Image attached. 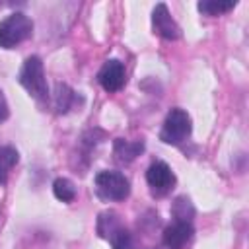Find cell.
<instances>
[{"label":"cell","mask_w":249,"mask_h":249,"mask_svg":"<svg viewBox=\"0 0 249 249\" xmlns=\"http://www.w3.org/2000/svg\"><path fill=\"white\" fill-rule=\"evenodd\" d=\"M233 8H235V2H214V0L198 2V10L206 16H220V14H226Z\"/></svg>","instance_id":"obj_15"},{"label":"cell","mask_w":249,"mask_h":249,"mask_svg":"<svg viewBox=\"0 0 249 249\" xmlns=\"http://www.w3.org/2000/svg\"><path fill=\"white\" fill-rule=\"evenodd\" d=\"M53 193H54V196H56L58 200H62V202H72V200L76 198V187H74V183H72L70 179H66V177H58V179L53 183Z\"/></svg>","instance_id":"obj_14"},{"label":"cell","mask_w":249,"mask_h":249,"mask_svg":"<svg viewBox=\"0 0 249 249\" xmlns=\"http://www.w3.org/2000/svg\"><path fill=\"white\" fill-rule=\"evenodd\" d=\"M19 84L25 88V91L35 99H47L49 97V86L45 78V68L39 56L25 58L21 70H19Z\"/></svg>","instance_id":"obj_2"},{"label":"cell","mask_w":249,"mask_h":249,"mask_svg":"<svg viewBox=\"0 0 249 249\" xmlns=\"http://www.w3.org/2000/svg\"><path fill=\"white\" fill-rule=\"evenodd\" d=\"M152 25H154V31L167 39V41H175L181 37V27L177 25V21L171 18L169 10L165 4H158L152 12Z\"/></svg>","instance_id":"obj_6"},{"label":"cell","mask_w":249,"mask_h":249,"mask_svg":"<svg viewBox=\"0 0 249 249\" xmlns=\"http://www.w3.org/2000/svg\"><path fill=\"white\" fill-rule=\"evenodd\" d=\"M95 191L103 200H124L130 195V183L119 171H99L95 175Z\"/></svg>","instance_id":"obj_3"},{"label":"cell","mask_w":249,"mask_h":249,"mask_svg":"<svg viewBox=\"0 0 249 249\" xmlns=\"http://www.w3.org/2000/svg\"><path fill=\"white\" fill-rule=\"evenodd\" d=\"M123 226H121V222H119V216L115 214V212H103L101 216H99V220H97V231H99V235L101 237H105V239H111L119 230H121Z\"/></svg>","instance_id":"obj_10"},{"label":"cell","mask_w":249,"mask_h":249,"mask_svg":"<svg viewBox=\"0 0 249 249\" xmlns=\"http://www.w3.org/2000/svg\"><path fill=\"white\" fill-rule=\"evenodd\" d=\"M109 241L113 243V249H136V245H134L130 233H128L124 228H121Z\"/></svg>","instance_id":"obj_16"},{"label":"cell","mask_w":249,"mask_h":249,"mask_svg":"<svg viewBox=\"0 0 249 249\" xmlns=\"http://www.w3.org/2000/svg\"><path fill=\"white\" fill-rule=\"evenodd\" d=\"M97 80H99V84L105 91H111V93L119 91L124 86V66H123V62L117 60V58L107 60L101 66V70L97 74Z\"/></svg>","instance_id":"obj_7"},{"label":"cell","mask_w":249,"mask_h":249,"mask_svg":"<svg viewBox=\"0 0 249 249\" xmlns=\"http://www.w3.org/2000/svg\"><path fill=\"white\" fill-rule=\"evenodd\" d=\"M144 150V142L142 140H134V142H128V140H123V138H117L115 140V146H113V152L117 156L119 161L123 163H130L132 160H136Z\"/></svg>","instance_id":"obj_9"},{"label":"cell","mask_w":249,"mask_h":249,"mask_svg":"<svg viewBox=\"0 0 249 249\" xmlns=\"http://www.w3.org/2000/svg\"><path fill=\"white\" fill-rule=\"evenodd\" d=\"M18 160H19V156H18L16 148H12V146L0 148V185H4L8 181V173L18 163Z\"/></svg>","instance_id":"obj_11"},{"label":"cell","mask_w":249,"mask_h":249,"mask_svg":"<svg viewBox=\"0 0 249 249\" xmlns=\"http://www.w3.org/2000/svg\"><path fill=\"white\" fill-rule=\"evenodd\" d=\"M8 117H10V107H8V101H6V97L0 89V123H4Z\"/></svg>","instance_id":"obj_17"},{"label":"cell","mask_w":249,"mask_h":249,"mask_svg":"<svg viewBox=\"0 0 249 249\" xmlns=\"http://www.w3.org/2000/svg\"><path fill=\"white\" fill-rule=\"evenodd\" d=\"M33 33V21L21 12L10 14L6 19L0 21V47L14 49L16 45L23 43Z\"/></svg>","instance_id":"obj_1"},{"label":"cell","mask_w":249,"mask_h":249,"mask_svg":"<svg viewBox=\"0 0 249 249\" xmlns=\"http://www.w3.org/2000/svg\"><path fill=\"white\" fill-rule=\"evenodd\" d=\"M193 222H177L163 230V245L169 249H183L185 243L193 237Z\"/></svg>","instance_id":"obj_8"},{"label":"cell","mask_w":249,"mask_h":249,"mask_svg":"<svg viewBox=\"0 0 249 249\" xmlns=\"http://www.w3.org/2000/svg\"><path fill=\"white\" fill-rule=\"evenodd\" d=\"M171 216L177 222H193L195 208H193L191 200L187 196H177L175 202H173V206H171Z\"/></svg>","instance_id":"obj_12"},{"label":"cell","mask_w":249,"mask_h":249,"mask_svg":"<svg viewBox=\"0 0 249 249\" xmlns=\"http://www.w3.org/2000/svg\"><path fill=\"white\" fill-rule=\"evenodd\" d=\"M146 181L150 185V191L152 195L156 196H163L167 195L173 185H175V175L171 171V167L165 163V161H154L148 171H146Z\"/></svg>","instance_id":"obj_5"},{"label":"cell","mask_w":249,"mask_h":249,"mask_svg":"<svg viewBox=\"0 0 249 249\" xmlns=\"http://www.w3.org/2000/svg\"><path fill=\"white\" fill-rule=\"evenodd\" d=\"M76 101V93L66 86V84H58L56 86V93H54V105L58 113H66L70 111V107Z\"/></svg>","instance_id":"obj_13"},{"label":"cell","mask_w":249,"mask_h":249,"mask_svg":"<svg viewBox=\"0 0 249 249\" xmlns=\"http://www.w3.org/2000/svg\"><path fill=\"white\" fill-rule=\"evenodd\" d=\"M191 134V117L187 111L175 107L167 113L165 121H163V126H161V132H160V138L165 142V144H181L187 136Z\"/></svg>","instance_id":"obj_4"}]
</instances>
